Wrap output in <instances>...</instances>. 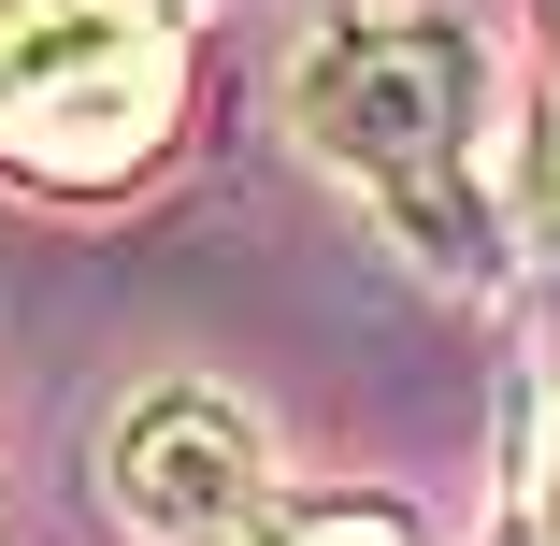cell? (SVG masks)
<instances>
[{
    "instance_id": "obj_4",
    "label": "cell",
    "mask_w": 560,
    "mask_h": 546,
    "mask_svg": "<svg viewBox=\"0 0 560 546\" xmlns=\"http://www.w3.org/2000/svg\"><path fill=\"white\" fill-rule=\"evenodd\" d=\"M503 187H517V245H560V0H532V101H517Z\"/></svg>"
},
{
    "instance_id": "obj_2",
    "label": "cell",
    "mask_w": 560,
    "mask_h": 546,
    "mask_svg": "<svg viewBox=\"0 0 560 546\" xmlns=\"http://www.w3.org/2000/svg\"><path fill=\"white\" fill-rule=\"evenodd\" d=\"M173 101H187L173 0H0V173L116 187L159 159Z\"/></svg>"
},
{
    "instance_id": "obj_6",
    "label": "cell",
    "mask_w": 560,
    "mask_h": 546,
    "mask_svg": "<svg viewBox=\"0 0 560 546\" xmlns=\"http://www.w3.org/2000/svg\"><path fill=\"white\" fill-rule=\"evenodd\" d=\"M517 518H532V546H560V417L532 431V461H517Z\"/></svg>"
},
{
    "instance_id": "obj_5",
    "label": "cell",
    "mask_w": 560,
    "mask_h": 546,
    "mask_svg": "<svg viewBox=\"0 0 560 546\" xmlns=\"http://www.w3.org/2000/svg\"><path fill=\"white\" fill-rule=\"evenodd\" d=\"M259 546H417V518L402 503H273Z\"/></svg>"
},
{
    "instance_id": "obj_3",
    "label": "cell",
    "mask_w": 560,
    "mask_h": 546,
    "mask_svg": "<svg viewBox=\"0 0 560 546\" xmlns=\"http://www.w3.org/2000/svg\"><path fill=\"white\" fill-rule=\"evenodd\" d=\"M101 489H116V518H130L144 546H259V518H273V431H259L231 388L173 374V388H144V403L116 417Z\"/></svg>"
},
{
    "instance_id": "obj_1",
    "label": "cell",
    "mask_w": 560,
    "mask_h": 546,
    "mask_svg": "<svg viewBox=\"0 0 560 546\" xmlns=\"http://www.w3.org/2000/svg\"><path fill=\"white\" fill-rule=\"evenodd\" d=\"M288 130L431 288H489L517 245L503 187V86L445 0H360L288 58Z\"/></svg>"
}]
</instances>
